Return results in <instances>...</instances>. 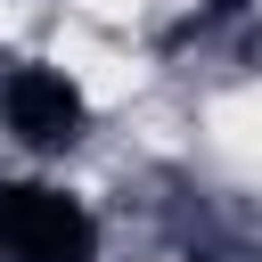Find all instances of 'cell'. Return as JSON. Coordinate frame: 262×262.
Returning <instances> with one entry per match:
<instances>
[{
  "mask_svg": "<svg viewBox=\"0 0 262 262\" xmlns=\"http://www.w3.org/2000/svg\"><path fill=\"white\" fill-rule=\"evenodd\" d=\"M0 115H8V131L25 139V147H74L82 139V82L66 74V66H8L0 74Z\"/></svg>",
  "mask_w": 262,
  "mask_h": 262,
  "instance_id": "cell-2",
  "label": "cell"
},
{
  "mask_svg": "<svg viewBox=\"0 0 262 262\" xmlns=\"http://www.w3.org/2000/svg\"><path fill=\"white\" fill-rule=\"evenodd\" d=\"M98 221L49 180H0V262H90Z\"/></svg>",
  "mask_w": 262,
  "mask_h": 262,
  "instance_id": "cell-1",
  "label": "cell"
}]
</instances>
